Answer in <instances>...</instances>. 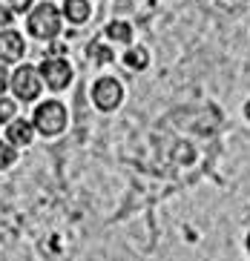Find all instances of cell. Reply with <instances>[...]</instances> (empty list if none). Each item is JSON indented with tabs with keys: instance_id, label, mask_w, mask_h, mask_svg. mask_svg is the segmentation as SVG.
Segmentation results:
<instances>
[{
	"instance_id": "11",
	"label": "cell",
	"mask_w": 250,
	"mask_h": 261,
	"mask_svg": "<svg viewBox=\"0 0 250 261\" xmlns=\"http://www.w3.org/2000/svg\"><path fill=\"white\" fill-rule=\"evenodd\" d=\"M15 158H17V152L12 149V144H9V141H0V169L12 167V164H15Z\"/></svg>"
},
{
	"instance_id": "2",
	"label": "cell",
	"mask_w": 250,
	"mask_h": 261,
	"mask_svg": "<svg viewBox=\"0 0 250 261\" xmlns=\"http://www.w3.org/2000/svg\"><path fill=\"white\" fill-rule=\"evenodd\" d=\"M29 35H35L38 40H52L61 32V12L52 3H40L35 12L29 15Z\"/></svg>"
},
{
	"instance_id": "12",
	"label": "cell",
	"mask_w": 250,
	"mask_h": 261,
	"mask_svg": "<svg viewBox=\"0 0 250 261\" xmlns=\"http://www.w3.org/2000/svg\"><path fill=\"white\" fill-rule=\"evenodd\" d=\"M15 109H17L15 100H12V98H3V95H0V123L12 121V118H15Z\"/></svg>"
},
{
	"instance_id": "16",
	"label": "cell",
	"mask_w": 250,
	"mask_h": 261,
	"mask_svg": "<svg viewBox=\"0 0 250 261\" xmlns=\"http://www.w3.org/2000/svg\"><path fill=\"white\" fill-rule=\"evenodd\" d=\"M247 253H250V236H247Z\"/></svg>"
},
{
	"instance_id": "10",
	"label": "cell",
	"mask_w": 250,
	"mask_h": 261,
	"mask_svg": "<svg viewBox=\"0 0 250 261\" xmlns=\"http://www.w3.org/2000/svg\"><path fill=\"white\" fill-rule=\"evenodd\" d=\"M124 63H127L129 69H147V63H150V55H147V49H129L127 55H124Z\"/></svg>"
},
{
	"instance_id": "3",
	"label": "cell",
	"mask_w": 250,
	"mask_h": 261,
	"mask_svg": "<svg viewBox=\"0 0 250 261\" xmlns=\"http://www.w3.org/2000/svg\"><path fill=\"white\" fill-rule=\"evenodd\" d=\"M9 86H12V92H15L17 100H35L40 95V89H43V77H40V72L35 66H20L12 75Z\"/></svg>"
},
{
	"instance_id": "13",
	"label": "cell",
	"mask_w": 250,
	"mask_h": 261,
	"mask_svg": "<svg viewBox=\"0 0 250 261\" xmlns=\"http://www.w3.org/2000/svg\"><path fill=\"white\" fill-rule=\"evenodd\" d=\"M9 9L17 12V15H23V12H29L32 9V0H9Z\"/></svg>"
},
{
	"instance_id": "6",
	"label": "cell",
	"mask_w": 250,
	"mask_h": 261,
	"mask_svg": "<svg viewBox=\"0 0 250 261\" xmlns=\"http://www.w3.org/2000/svg\"><path fill=\"white\" fill-rule=\"evenodd\" d=\"M26 52V43H23V35L15 29L0 32V61L3 63H17Z\"/></svg>"
},
{
	"instance_id": "14",
	"label": "cell",
	"mask_w": 250,
	"mask_h": 261,
	"mask_svg": "<svg viewBox=\"0 0 250 261\" xmlns=\"http://www.w3.org/2000/svg\"><path fill=\"white\" fill-rule=\"evenodd\" d=\"M12 17H15V12H12V9L0 6V29H3V26H9V23H12Z\"/></svg>"
},
{
	"instance_id": "9",
	"label": "cell",
	"mask_w": 250,
	"mask_h": 261,
	"mask_svg": "<svg viewBox=\"0 0 250 261\" xmlns=\"http://www.w3.org/2000/svg\"><path fill=\"white\" fill-rule=\"evenodd\" d=\"M106 38L115 40V43H129L132 40V26L124 23V20H112L106 26Z\"/></svg>"
},
{
	"instance_id": "15",
	"label": "cell",
	"mask_w": 250,
	"mask_h": 261,
	"mask_svg": "<svg viewBox=\"0 0 250 261\" xmlns=\"http://www.w3.org/2000/svg\"><path fill=\"white\" fill-rule=\"evenodd\" d=\"M6 86H9V75H6V66H3V61H0V95L6 92Z\"/></svg>"
},
{
	"instance_id": "7",
	"label": "cell",
	"mask_w": 250,
	"mask_h": 261,
	"mask_svg": "<svg viewBox=\"0 0 250 261\" xmlns=\"http://www.w3.org/2000/svg\"><path fill=\"white\" fill-rule=\"evenodd\" d=\"M9 144L12 146H29L32 138H35V123L29 121H12V126L6 129Z\"/></svg>"
},
{
	"instance_id": "1",
	"label": "cell",
	"mask_w": 250,
	"mask_h": 261,
	"mask_svg": "<svg viewBox=\"0 0 250 261\" xmlns=\"http://www.w3.org/2000/svg\"><path fill=\"white\" fill-rule=\"evenodd\" d=\"M32 123H35V129H38L40 135L52 138V135L63 132V126H66V107H63L61 100H46V103H40V107L35 109Z\"/></svg>"
},
{
	"instance_id": "5",
	"label": "cell",
	"mask_w": 250,
	"mask_h": 261,
	"mask_svg": "<svg viewBox=\"0 0 250 261\" xmlns=\"http://www.w3.org/2000/svg\"><path fill=\"white\" fill-rule=\"evenodd\" d=\"M121 98H124V89L115 77H101L98 84L92 86V100H95V107L101 112H112L121 103Z\"/></svg>"
},
{
	"instance_id": "8",
	"label": "cell",
	"mask_w": 250,
	"mask_h": 261,
	"mask_svg": "<svg viewBox=\"0 0 250 261\" xmlns=\"http://www.w3.org/2000/svg\"><path fill=\"white\" fill-rule=\"evenodd\" d=\"M89 0H63V17L69 23H86L89 20Z\"/></svg>"
},
{
	"instance_id": "4",
	"label": "cell",
	"mask_w": 250,
	"mask_h": 261,
	"mask_svg": "<svg viewBox=\"0 0 250 261\" xmlns=\"http://www.w3.org/2000/svg\"><path fill=\"white\" fill-rule=\"evenodd\" d=\"M38 72H40V77H43V84L49 86V89H55V92L66 89L69 81H72V66H69V61H63V58H46Z\"/></svg>"
}]
</instances>
